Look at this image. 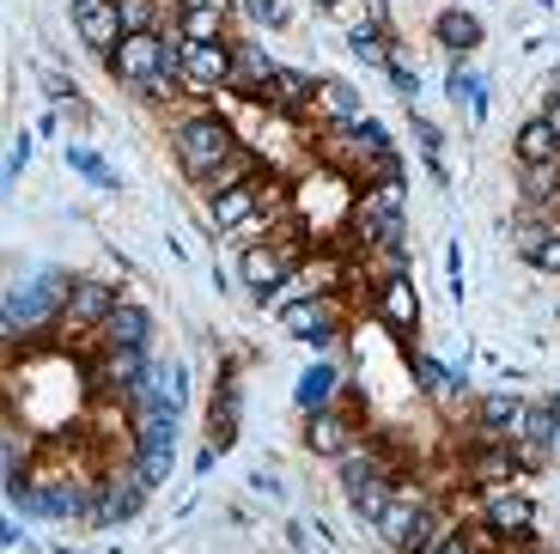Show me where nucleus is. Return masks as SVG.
Instances as JSON below:
<instances>
[{
    "label": "nucleus",
    "mask_w": 560,
    "mask_h": 554,
    "mask_svg": "<svg viewBox=\"0 0 560 554\" xmlns=\"http://www.w3.org/2000/svg\"><path fill=\"white\" fill-rule=\"evenodd\" d=\"M238 183H256V153H244V147L225 159V165H213L208 177H201V189L220 195V189H238Z\"/></svg>",
    "instance_id": "nucleus-28"
},
{
    "label": "nucleus",
    "mask_w": 560,
    "mask_h": 554,
    "mask_svg": "<svg viewBox=\"0 0 560 554\" xmlns=\"http://www.w3.org/2000/svg\"><path fill=\"white\" fill-rule=\"evenodd\" d=\"M244 13H250L256 25H287V7H280V0H244Z\"/></svg>",
    "instance_id": "nucleus-35"
},
{
    "label": "nucleus",
    "mask_w": 560,
    "mask_h": 554,
    "mask_svg": "<svg viewBox=\"0 0 560 554\" xmlns=\"http://www.w3.org/2000/svg\"><path fill=\"white\" fill-rule=\"evenodd\" d=\"M232 73H238L232 37H220V43H177V85L189 97L232 92Z\"/></svg>",
    "instance_id": "nucleus-4"
},
{
    "label": "nucleus",
    "mask_w": 560,
    "mask_h": 554,
    "mask_svg": "<svg viewBox=\"0 0 560 554\" xmlns=\"http://www.w3.org/2000/svg\"><path fill=\"white\" fill-rule=\"evenodd\" d=\"M56 554H80V549H61V542H56Z\"/></svg>",
    "instance_id": "nucleus-41"
},
{
    "label": "nucleus",
    "mask_w": 560,
    "mask_h": 554,
    "mask_svg": "<svg viewBox=\"0 0 560 554\" xmlns=\"http://www.w3.org/2000/svg\"><path fill=\"white\" fill-rule=\"evenodd\" d=\"M548 408H555V420H560V390H555V396H548Z\"/></svg>",
    "instance_id": "nucleus-40"
},
{
    "label": "nucleus",
    "mask_w": 560,
    "mask_h": 554,
    "mask_svg": "<svg viewBox=\"0 0 560 554\" xmlns=\"http://www.w3.org/2000/svg\"><path fill=\"white\" fill-rule=\"evenodd\" d=\"M396 487H402V482H396L390 470H372L365 482H353V487H348V499H353V518H360V524H378V518H384V506L396 499Z\"/></svg>",
    "instance_id": "nucleus-20"
},
{
    "label": "nucleus",
    "mask_w": 560,
    "mask_h": 554,
    "mask_svg": "<svg viewBox=\"0 0 560 554\" xmlns=\"http://www.w3.org/2000/svg\"><path fill=\"white\" fill-rule=\"evenodd\" d=\"M390 232H408V177L372 183V189L353 201V238H360V250H372Z\"/></svg>",
    "instance_id": "nucleus-3"
},
{
    "label": "nucleus",
    "mask_w": 560,
    "mask_h": 554,
    "mask_svg": "<svg viewBox=\"0 0 560 554\" xmlns=\"http://www.w3.org/2000/svg\"><path fill=\"white\" fill-rule=\"evenodd\" d=\"M542 116H548V128L560 135V97H548V104H542Z\"/></svg>",
    "instance_id": "nucleus-39"
},
{
    "label": "nucleus",
    "mask_w": 560,
    "mask_h": 554,
    "mask_svg": "<svg viewBox=\"0 0 560 554\" xmlns=\"http://www.w3.org/2000/svg\"><path fill=\"white\" fill-rule=\"evenodd\" d=\"M171 153H177L183 177L201 183L213 165H225V159L238 153V128L225 123V116H213V111H196V116H183V123L171 128Z\"/></svg>",
    "instance_id": "nucleus-1"
},
{
    "label": "nucleus",
    "mask_w": 560,
    "mask_h": 554,
    "mask_svg": "<svg viewBox=\"0 0 560 554\" xmlns=\"http://www.w3.org/2000/svg\"><path fill=\"white\" fill-rule=\"evenodd\" d=\"M232 56H238V73H232V85H238V92H256L262 97V85L275 80V61H268V49L256 37H238L232 43Z\"/></svg>",
    "instance_id": "nucleus-23"
},
{
    "label": "nucleus",
    "mask_w": 560,
    "mask_h": 554,
    "mask_svg": "<svg viewBox=\"0 0 560 554\" xmlns=\"http://www.w3.org/2000/svg\"><path fill=\"white\" fill-rule=\"evenodd\" d=\"M147 372H153V366H147V347H104V360H98V378L110 390H135V384H147Z\"/></svg>",
    "instance_id": "nucleus-19"
},
{
    "label": "nucleus",
    "mask_w": 560,
    "mask_h": 554,
    "mask_svg": "<svg viewBox=\"0 0 560 554\" xmlns=\"http://www.w3.org/2000/svg\"><path fill=\"white\" fill-rule=\"evenodd\" d=\"M317 7H336V0H317Z\"/></svg>",
    "instance_id": "nucleus-42"
},
{
    "label": "nucleus",
    "mask_w": 560,
    "mask_h": 554,
    "mask_svg": "<svg viewBox=\"0 0 560 554\" xmlns=\"http://www.w3.org/2000/svg\"><path fill=\"white\" fill-rule=\"evenodd\" d=\"M68 292H73V280L56 275V268H43L37 280H19V292H7V335L56 323L68 311Z\"/></svg>",
    "instance_id": "nucleus-2"
},
{
    "label": "nucleus",
    "mask_w": 560,
    "mask_h": 554,
    "mask_svg": "<svg viewBox=\"0 0 560 554\" xmlns=\"http://www.w3.org/2000/svg\"><path fill=\"white\" fill-rule=\"evenodd\" d=\"M415 378H420V390H427V396L433 402H445L451 390H457V366H445V360H433V354H415Z\"/></svg>",
    "instance_id": "nucleus-29"
},
{
    "label": "nucleus",
    "mask_w": 560,
    "mask_h": 554,
    "mask_svg": "<svg viewBox=\"0 0 560 554\" xmlns=\"http://www.w3.org/2000/svg\"><path fill=\"white\" fill-rule=\"evenodd\" d=\"M280 323H287L293 342L329 347V342H336V330H341V299H336V292H317V299H305V305H287V311H280Z\"/></svg>",
    "instance_id": "nucleus-9"
},
{
    "label": "nucleus",
    "mask_w": 560,
    "mask_h": 554,
    "mask_svg": "<svg viewBox=\"0 0 560 554\" xmlns=\"http://www.w3.org/2000/svg\"><path fill=\"white\" fill-rule=\"evenodd\" d=\"M116 299H122V287H116V280H73L61 323H68L73 335H98V330H104V318L116 311Z\"/></svg>",
    "instance_id": "nucleus-8"
},
{
    "label": "nucleus",
    "mask_w": 560,
    "mask_h": 554,
    "mask_svg": "<svg viewBox=\"0 0 560 554\" xmlns=\"http://www.w3.org/2000/svg\"><path fill=\"white\" fill-rule=\"evenodd\" d=\"M147 494H153V487L135 475V463H128V470H110V475H104V487H98V499H92V512H85V524H98V530L128 524V518L147 506Z\"/></svg>",
    "instance_id": "nucleus-6"
},
{
    "label": "nucleus",
    "mask_w": 560,
    "mask_h": 554,
    "mask_svg": "<svg viewBox=\"0 0 560 554\" xmlns=\"http://www.w3.org/2000/svg\"><path fill=\"white\" fill-rule=\"evenodd\" d=\"M98 342L104 347H153V311L135 305V299H116V311L104 318Z\"/></svg>",
    "instance_id": "nucleus-13"
},
{
    "label": "nucleus",
    "mask_w": 560,
    "mask_h": 554,
    "mask_svg": "<svg viewBox=\"0 0 560 554\" xmlns=\"http://www.w3.org/2000/svg\"><path fill=\"white\" fill-rule=\"evenodd\" d=\"M512 159H518V171L530 165H548V159H560V135L548 128V116H530V123L512 135Z\"/></svg>",
    "instance_id": "nucleus-18"
},
{
    "label": "nucleus",
    "mask_w": 560,
    "mask_h": 554,
    "mask_svg": "<svg viewBox=\"0 0 560 554\" xmlns=\"http://www.w3.org/2000/svg\"><path fill=\"white\" fill-rule=\"evenodd\" d=\"M43 80H49V97H61V104L73 97V80H68V73H43Z\"/></svg>",
    "instance_id": "nucleus-38"
},
{
    "label": "nucleus",
    "mask_w": 560,
    "mask_h": 554,
    "mask_svg": "<svg viewBox=\"0 0 560 554\" xmlns=\"http://www.w3.org/2000/svg\"><path fill=\"white\" fill-rule=\"evenodd\" d=\"M305 445L317 451V458L341 463V458L353 451V427H348V415H341V408H317V415H305Z\"/></svg>",
    "instance_id": "nucleus-15"
},
{
    "label": "nucleus",
    "mask_w": 560,
    "mask_h": 554,
    "mask_svg": "<svg viewBox=\"0 0 560 554\" xmlns=\"http://www.w3.org/2000/svg\"><path fill=\"white\" fill-rule=\"evenodd\" d=\"M171 463H177V445H153V451H135V475L147 487H165L171 482Z\"/></svg>",
    "instance_id": "nucleus-30"
},
{
    "label": "nucleus",
    "mask_w": 560,
    "mask_h": 554,
    "mask_svg": "<svg viewBox=\"0 0 560 554\" xmlns=\"http://www.w3.org/2000/svg\"><path fill=\"white\" fill-rule=\"evenodd\" d=\"M372 530H378V542L390 554H415L427 542V530H433V506H427L420 487H396V499L384 506V518Z\"/></svg>",
    "instance_id": "nucleus-5"
},
{
    "label": "nucleus",
    "mask_w": 560,
    "mask_h": 554,
    "mask_svg": "<svg viewBox=\"0 0 560 554\" xmlns=\"http://www.w3.org/2000/svg\"><path fill=\"white\" fill-rule=\"evenodd\" d=\"M262 183H238V189H220L213 195V226H220V232H244V226L256 220V213H262Z\"/></svg>",
    "instance_id": "nucleus-17"
},
{
    "label": "nucleus",
    "mask_w": 560,
    "mask_h": 554,
    "mask_svg": "<svg viewBox=\"0 0 560 554\" xmlns=\"http://www.w3.org/2000/svg\"><path fill=\"white\" fill-rule=\"evenodd\" d=\"M177 43H220L225 37V7H177Z\"/></svg>",
    "instance_id": "nucleus-25"
},
{
    "label": "nucleus",
    "mask_w": 560,
    "mask_h": 554,
    "mask_svg": "<svg viewBox=\"0 0 560 554\" xmlns=\"http://www.w3.org/2000/svg\"><path fill=\"white\" fill-rule=\"evenodd\" d=\"M311 116H317V123H329V128L360 123V116H365L360 85H348V80H317V97H311Z\"/></svg>",
    "instance_id": "nucleus-14"
},
{
    "label": "nucleus",
    "mask_w": 560,
    "mask_h": 554,
    "mask_svg": "<svg viewBox=\"0 0 560 554\" xmlns=\"http://www.w3.org/2000/svg\"><path fill=\"white\" fill-rule=\"evenodd\" d=\"M68 165L80 171V177H92V183H98V189H110V183H116V171L104 165V159H92V153H68Z\"/></svg>",
    "instance_id": "nucleus-33"
},
{
    "label": "nucleus",
    "mask_w": 560,
    "mask_h": 554,
    "mask_svg": "<svg viewBox=\"0 0 560 554\" xmlns=\"http://www.w3.org/2000/svg\"><path fill=\"white\" fill-rule=\"evenodd\" d=\"M378 323H384V330H402V335L420 323V292H415V280H408V275L378 280Z\"/></svg>",
    "instance_id": "nucleus-16"
},
{
    "label": "nucleus",
    "mask_w": 560,
    "mask_h": 554,
    "mask_svg": "<svg viewBox=\"0 0 560 554\" xmlns=\"http://www.w3.org/2000/svg\"><path fill=\"white\" fill-rule=\"evenodd\" d=\"M384 73H390V85H396V97H402V104H415V97H420V80H415V68H408V61H390Z\"/></svg>",
    "instance_id": "nucleus-34"
},
{
    "label": "nucleus",
    "mask_w": 560,
    "mask_h": 554,
    "mask_svg": "<svg viewBox=\"0 0 560 554\" xmlns=\"http://www.w3.org/2000/svg\"><path fill=\"white\" fill-rule=\"evenodd\" d=\"M439 43H445V56H469V49H481V19L463 13V7L439 13Z\"/></svg>",
    "instance_id": "nucleus-26"
},
{
    "label": "nucleus",
    "mask_w": 560,
    "mask_h": 554,
    "mask_svg": "<svg viewBox=\"0 0 560 554\" xmlns=\"http://www.w3.org/2000/svg\"><path fill=\"white\" fill-rule=\"evenodd\" d=\"M378 37H384V31H372V25H353V31H348V49L365 61V68H390V61H396Z\"/></svg>",
    "instance_id": "nucleus-31"
},
{
    "label": "nucleus",
    "mask_w": 560,
    "mask_h": 554,
    "mask_svg": "<svg viewBox=\"0 0 560 554\" xmlns=\"http://www.w3.org/2000/svg\"><path fill=\"white\" fill-rule=\"evenodd\" d=\"M311 97H317V80H305L299 68H275V80L262 85V104L275 111H311Z\"/></svg>",
    "instance_id": "nucleus-22"
},
{
    "label": "nucleus",
    "mask_w": 560,
    "mask_h": 554,
    "mask_svg": "<svg viewBox=\"0 0 560 554\" xmlns=\"http://www.w3.org/2000/svg\"><path fill=\"white\" fill-rule=\"evenodd\" d=\"M524 208L542 213V220H560V159L524 171Z\"/></svg>",
    "instance_id": "nucleus-21"
},
{
    "label": "nucleus",
    "mask_w": 560,
    "mask_h": 554,
    "mask_svg": "<svg viewBox=\"0 0 560 554\" xmlns=\"http://www.w3.org/2000/svg\"><path fill=\"white\" fill-rule=\"evenodd\" d=\"M68 19H73V31H80L85 49H98L104 61H110V56H116V43L128 37L122 13H116V0H85L80 13H68Z\"/></svg>",
    "instance_id": "nucleus-10"
},
{
    "label": "nucleus",
    "mask_w": 560,
    "mask_h": 554,
    "mask_svg": "<svg viewBox=\"0 0 560 554\" xmlns=\"http://www.w3.org/2000/svg\"><path fill=\"white\" fill-rule=\"evenodd\" d=\"M481 524H488V536L500 542H524L536 524V499L524 494V487H493L488 499H481Z\"/></svg>",
    "instance_id": "nucleus-7"
},
{
    "label": "nucleus",
    "mask_w": 560,
    "mask_h": 554,
    "mask_svg": "<svg viewBox=\"0 0 560 554\" xmlns=\"http://www.w3.org/2000/svg\"><path fill=\"white\" fill-rule=\"evenodd\" d=\"M128 31H159V0H116Z\"/></svg>",
    "instance_id": "nucleus-32"
},
{
    "label": "nucleus",
    "mask_w": 560,
    "mask_h": 554,
    "mask_svg": "<svg viewBox=\"0 0 560 554\" xmlns=\"http://www.w3.org/2000/svg\"><path fill=\"white\" fill-rule=\"evenodd\" d=\"M415 140H420V153H427V159H439V147H445V135H439L427 116H415Z\"/></svg>",
    "instance_id": "nucleus-36"
},
{
    "label": "nucleus",
    "mask_w": 560,
    "mask_h": 554,
    "mask_svg": "<svg viewBox=\"0 0 560 554\" xmlns=\"http://www.w3.org/2000/svg\"><path fill=\"white\" fill-rule=\"evenodd\" d=\"M542 275H560V220H555V232H548V250H542Z\"/></svg>",
    "instance_id": "nucleus-37"
},
{
    "label": "nucleus",
    "mask_w": 560,
    "mask_h": 554,
    "mask_svg": "<svg viewBox=\"0 0 560 554\" xmlns=\"http://www.w3.org/2000/svg\"><path fill=\"white\" fill-rule=\"evenodd\" d=\"M329 396H336V366H311V372L299 378V390H293V402L305 408V415L329 408Z\"/></svg>",
    "instance_id": "nucleus-27"
},
{
    "label": "nucleus",
    "mask_w": 560,
    "mask_h": 554,
    "mask_svg": "<svg viewBox=\"0 0 560 554\" xmlns=\"http://www.w3.org/2000/svg\"><path fill=\"white\" fill-rule=\"evenodd\" d=\"M244 280H250V299L256 305H268L280 292V280H293V256L275 244H250L244 250Z\"/></svg>",
    "instance_id": "nucleus-12"
},
{
    "label": "nucleus",
    "mask_w": 560,
    "mask_h": 554,
    "mask_svg": "<svg viewBox=\"0 0 560 554\" xmlns=\"http://www.w3.org/2000/svg\"><path fill=\"white\" fill-rule=\"evenodd\" d=\"M524 415H530V402L524 396H488L481 402V427H488V439H518V427H524Z\"/></svg>",
    "instance_id": "nucleus-24"
},
{
    "label": "nucleus",
    "mask_w": 560,
    "mask_h": 554,
    "mask_svg": "<svg viewBox=\"0 0 560 554\" xmlns=\"http://www.w3.org/2000/svg\"><path fill=\"white\" fill-rule=\"evenodd\" d=\"M463 475L481 487V494H493V487H518V458H512V445L505 439H488V445H476L469 458H463Z\"/></svg>",
    "instance_id": "nucleus-11"
}]
</instances>
